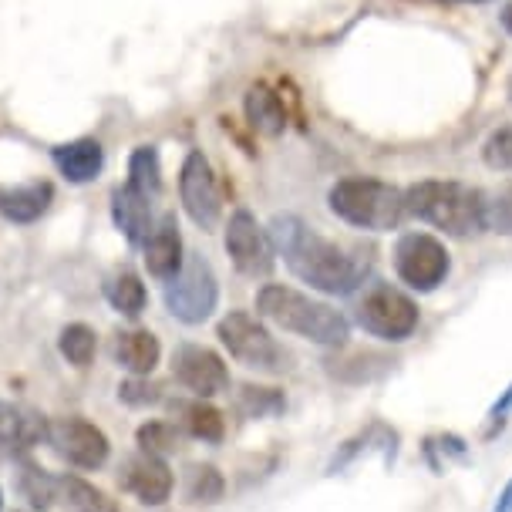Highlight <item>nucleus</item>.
Wrapping results in <instances>:
<instances>
[{
  "label": "nucleus",
  "mask_w": 512,
  "mask_h": 512,
  "mask_svg": "<svg viewBox=\"0 0 512 512\" xmlns=\"http://www.w3.org/2000/svg\"><path fill=\"white\" fill-rule=\"evenodd\" d=\"M267 236L273 250L290 267V273L297 280H304L310 290H320V294H331V297H347L364 283L368 263L358 260L354 253H347L344 246L324 240L307 223H300L297 216H277L270 223Z\"/></svg>",
  "instance_id": "obj_1"
},
{
  "label": "nucleus",
  "mask_w": 512,
  "mask_h": 512,
  "mask_svg": "<svg viewBox=\"0 0 512 512\" xmlns=\"http://www.w3.org/2000/svg\"><path fill=\"white\" fill-rule=\"evenodd\" d=\"M492 512H512V479L502 486L499 492V499H496V506H492Z\"/></svg>",
  "instance_id": "obj_35"
},
{
  "label": "nucleus",
  "mask_w": 512,
  "mask_h": 512,
  "mask_svg": "<svg viewBox=\"0 0 512 512\" xmlns=\"http://www.w3.org/2000/svg\"><path fill=\"white\" fill-rule=\"evenodd\" d=\"M58 347H61L64 358H68V364H75V368H88L91 358H95L98 337L88 324H68L58 337Z\"/></svg>",
  "instance_id": "obj_25"
},
{
  "label": "nucleus",
  "mask_w": 512,
  "mask_h": 512,
  "mask_svg": "<svg viewBox=\"0 0 512 512\" xmlns=\"http://www.w3.org/2000/svg\"><path fill=\"white\" fill-rule=\"evenodd\" d=\"M112 219L118 233L125 236L132 246H142L152 233V203L149 196H142L135 186H118L112 192Z\"/></svg>",
  "instance_id": "obj_14"
},
{
  "label": "nucleus",
  "mask_w": 512,
  "mask_h": 512,
  "mask_svg": "<svg viewBox=\"0 0 512 512\" xmlns=\"http://www.w3.org/2000/svg\"><path fill=\"white\" fill-rule=\"evenodd\" d=\"M216 337L223 341L226 351L236 361L246 364L253 371H267L277 374L287 368V351L277 344V337L267 331L260 317L246 314V310H230L223 320L216 324Z\"/></svg>",
  "instance_id": "obj_5"
},
{
  "label": "nucleus",
  "mask_w": 512,
  "mask_h": 512,
  "mask_svg": "<svg viewBox=\"0 0 512 512\" xmlns=\"http://www.w3.org/2000/svg\"><path fill=\"white\" fill-rule=\"evenodd\" d=\"M51 159H54V166H58L61 176L68 182H75V186L95 182L105 169V149H102V142H95V139L64 142L51 152Z\"/></svg>",
  "instance_id": "obj_15"
},
{
  "label": "nucleus",
  "mask_w": 512,
  "mask_h": 512,
  "mask_svg": "<svg viewBox=\"0 0 512 512\" xmlns=\"http://www.w3.org/2000/svg\"><path fill=\"white\" fill-rule=\"evenodd\" d=\"M179 196H182V209H186L199 230H216L219 216H223V196H219L213 166H209L203 152H189L186 162H182Z\"/></svg>",
  "instance_id": "obj_9"
},
{
  "label": "nucleus",
  "mask_w": 512,
  "mask_h": 512,
  "mask_svg": "<svg viewBox=\"0 0 512 512\" xmlns=\"http://www.w3.org/2000/svg\"><path fill=\"white\" fill-rule=\"evenodd\" d=\"M44 438L64 462L78 465V469H102L108 462L105 432L98 425L85 422V418H54L44 428Z\"/></svg>",
  "instance_id": "obj_10"
},
{
  "label": "nucleus",
  "mask_w": 512,
  "mask_h": 512,
  "mask_svg": "<svg viewBox=\"0 0 512 512\" xmlns=\"http://www.w3.org/2000/svg\"><path fill=\"white\" fill-rule=\"evenodd\" d=\"M256 310L283 331L320 347H341L351 334V324L341 310H334L324 300H314L310 294H300L294 287H283V283H267L256 294Z\"/></svg>",
  "instance_id": "obj_3"
},
{
  "label": "nucleus",
  "mask_w": 512,
  "mask_h": 512,
  "mask_svg": "<svg viewBox=\"0 0 512 512\" xmlns=\"http://www.w3.org/2000/svg\"><path fill=\"white\" fill-rule=\"evenodd\" d=\"M54 203L51 182H24V186L0 189V216L11 223H38Z\"/></svg>",
  "instance_id": "obj_16"
},
{
  "label": "nucleus",
  "mask_w": 512,
  "mask_h": 512,
  "mask_svg": "<svg viewBox=\"0 0 512 512\" xmlns=\"http://www.w3.org/2000/svg\"><path fill=\"white\" fill-rule=\"evenodd\" d=\"M287 408V398L277 388H260V384H246L240 391V411L246 418H273Z\"/></svg>",
  "instance_id": "obj_26"
},
{
  "label": "nucleus",
  "mask_w": 512,
  "mask_h": 512,
  "mask_svg": "<svg viewBox=\"0 0 512 512\" xmlns=\"http://www.w3.org/2000/svg\"><path fill=\"white\" fill-rule=\"evenodd\" d=\"M395 273L408 290L432 294L452 273V256L432 233H405L395 243Z\"/></svg>",
  "instance_id": "obj_7"
},
{
  "label": "nucleus",
  "mask_w": 512,
  "mask_h": 512,
  "mask_svg": "<svg viewBox=\"0 0 512 512\" xmlns=\"http://www.w3.org/2000/svg\"><path fill=\"white\" fill-rule=\"evenodd\" d=\"M509 411H512V384H509L506 391H502L496 405L489 408V432H486V438H492V435H496V432H502V425H506Z\"/></svg>",
  "instance_id": "obj_34"
},
{
  "label": "nucleus",
  "mask_w": 512,
  "mask_h": 512,
  "mask_svg": "<svg viewBox=\"0 0 512 512\" xmlns=\"http://www.w3.org/2000/svg\"><path fill=\"white\" fill-rule=\"evenodd\" d=\"M482 159L489 169L496 172H512V125H502L489 135L482 145Z\"/></svg>",
  "instance_id": "obj_29"
},
{
  "label": "nucleus",
  "mask_w": 512,
  "mask_h": 512,
  "mask_svg": "<svg viewBox=\"0 0 512 512\" xmlns=\"http://www.w3.org/2000/svg\"><path fill=\"white\" fill-rule=\"evenodd\" d=\"M327 206L347 226H358L368 233H391L405 223V192L391 182L368 179V176H347L337 179L327 192Z\"/></svg>",
  "instance_id": "obj_4"
},
{
  "label": "nucleus",
  "mask_w": 512,
  "mask_h": 512,
  "mask_svg": "<svg viewBox=\"0 0 512 512\" xmlns=\"http://www.w3.org/2000/svg\"><path fill=\"white\" fill-rule=\"evenodd\" d=\"M105 297L118 314L125 317H139L145 304H149V294H145V283L135 277V273H115L112 280L105 283Z\"/></svg>",
  "instance_id": "obj_22"
},
{
  "label": "nucleus",
  "mask_w": 512,
  "mask_h": 512,
  "mask_svg": "<svg viewBox=\"0 0 512 512\" xmlns=\"http://www.w3.org/2000/svg\"><path fill=\"white\" fill-rule=\"evenodd\" d=\"M422 452H425V462L432 465V472H438V475L448 469V462H465V459H469V448H465V442L459 435L425 438Z\"/></svg>",
  "instance_id": "obj_27"
},
{
  "label": "nucleus",
  "mask_w": 512,
  "mask_h": 512,
  "mask_svg": "<svg viewBox=\"0 0 512 512\" xmlns=\"http://www.w3.org/2000/svg\"><path fill=\"white\" fill-rule=\"evenodd\" d=\"M44 428L48 425H44L41 418L27 415V411L17 405L0 401V448H4V452H24V448H31L44 435Z\"/></svg>",
  "instance_id": "obj_20"
},
{
  "label": "nucleus",
  "mask_w": 512,
  "mask_h": 512,
  "mask_svg": "<svg viewBox=\"0 0 512 512\" xmlns=\"http://www.w3.org/2000/svg\"><path fill=\"white\" fill-rule=\"evenodd\" d=\"M139 445H142V452L159 455L162 459L166 452H176L179 435H176V428L166 425V422H149V425L139 428Z\"/></svg>",
  "instance_id": "obj_30"
},
{
  "label": "nucleus",
  "mask_w": 512,
  "mask_h": 512,
  "mask_svg": "<svg viewBox=\"0 0 512 512\" xmlns=\"http://www.w3.org/2000/svg\"><path fill=\"white\" fill-rule=\"evenodd\" d=\"M226 253H230L233 267L243 277H267L273 270V243L270 236L260 230L256 216L250 209H236L226 226Z\"/></svg>",
  "instance_id": "obj_11"
},
{
  "label": "nucleus",
  "mask_w": 512,
  "mask_h": 512,
  "mask_svg": "<svg viewBox=\"0 0 512 512\" xmlns=\"http://www.w3.org/2000/svg\"><path fill=\"white\" fill-rule=\"evenodd\" d=\"M118 398H122L125 405H135V408L155 405V401H159V388L149 381H125V384H118Z\"/></svg>",
  "instance_id": "obj_33"
},
{
  "label": "nucleus",
  "mask_w": 512,
  "mask_h": 512,
  "mask_svg": "<svg viewBox=\"0 0 512 512\" xmlns=\"http://www.w3.org/2000/svg\"><path fill=\"white\" fill-rule=\"evenodd\" d=\"M223 489H226V482H223V475H219L213 465H196L189 475V499L192 502H219L223 499Z\"/></svg>",
  "instance_id": "obj_28"
},
{
  "label": "nucleus",
  "mask_w": 512,
  "mask_h": 512,
  "mask_svg": "<svg viewBox=\"0 0 512 512\" xmlns=\"http://www.w3.org/2000/svg\"><path fill=\"white\" fill-rule=\"evenodd\" d=\"M128 489L135 492V499L145 502V506H162L172 496V472L169 465L159 459V455H139L132 465H128Z\"/></svg>",
  "instance_id": "obj_17"
},
{
  "label": "nucleus",
  "mask_w": 512,
  "mask_h": 512,
  "mask_svg": "<svg viewBox=\"0 0 512 512\" xmlns=\"http://www.w3.org/2000/svg\"><path fill=\"white\" fill-rule=\"evenodd\" d=\"M54 489H58V482L48 479L44 472L38 469H27L24 472V496L34 502V506H51V499H54Z\"/></svg>",
  "instance_id": "obj_32"
},
{
  "label": "nucleus",
  "mask_w": 512,
  "mask_h": 512,
  "mask_svg": "<svg viewBox=\"0 0 512 512\" xmlns=\"http://www.w3.org/2000/svg\"><path fill=\"white\" fill-rule=\"evenodd\" d=\"M243 112H246V122H250L253 132L267 135V139H277V135H283V128H287L283 102L267 85H253L250 91H246Z\"/></svg>",
  "instance_id": "obj_18"
},
{
  "label": "nucleus",
  "mask_w": 512,
  "mask_h": 512,
  "mask_svg": "<svg viewBox=\"0 0 512 512\" xmlns=\"http://www.w3.org/2000/svg\"><path fill=\"white\" fill-rule=\"evenodd\" d=\"M145 250V270L152 273L155 280H172L182 270L186 256H182V236H179V223L176 216L166 213L159 219V226H152L149 240L142 243Z\"/></svg>",
  "instance_id": "obj_13"
},
{
  "label": "nucleus",
  "mask_w": 512,
  "mask_h": 512,
  "mask_svg": "<svg viewBox=\"0 0 512 512\" xmlns=\"http://www.w3.org/2000/svg\"><path fill=\"white\" fill-rule=\"evenodd\" d=\"M418 317L422 314H418L415 300H411L405 290L388 287V283L368 290L361 304L354 307V320H358V327H364L371 337L388 341V344L408 341V337L418 331Z\"/></svg>",
  "instance_id": "obj_6"
},
{
  "label": "nucleus",
  "mask_w": 512,
  "mask_h": 512,
  "mask_svg": "<svg viewBox=\"0 0 512 512\" xmlns=\"http://www.w3.org/2000/svg\"><path fill=\"white\" fill-rule=\"evenodd\" d=\"M115 358L125 371L132 374H152L162 358L159 337L152 331H122L115 341Z\"/></svg>",
  "instance_id": "obj_19"
},
{
  "label": "nucleus",
  "mask_w": 512,
  "mask_h": 512,
  "mask_svg": "<svg viewBox=\"0 0 512 512\" xmlns=\"http://www.w3.org/2000/svg\"><path fill=\"white\" fill-rule=\"evenodd\" d=\"M486 226L499 236H512V182L496 196H486Z\"/></svg>",
  "instance_id": "obj_31"
},
{
  "label": "nucleus",
  "mask_w": 512,
  "mask_h": 512,
  "mask_svg": "<svg viewBox=\"0 0 512 512\" xmlns=\"http://www.w3.org/2000/svg\"><path fill=\"white\" fill-rule=\"evenodd\" d=\"M506 95H509V102H512V75H509V81H506Z\"/></svg>",
  "instance_id": "obj_37"
},
{
  "label": "nucleus",
  "mask_w": 512,
  "mask_h": 512,
  "mask_svg": "<svg viewBox=\"0 0 512 512\" xmlns=\"http://www.w3.org/2000/svg\"><path fill=\"white\" fill-rule=\"evenodd\" d=\"M176 378L196 398H216L230 388V371L223 358L199 344H182L176 351Z\"/></svg>",
  "instance_id": "obj_12"
},
{
  "label": "nucleus",
  "mask_w": 512,
  "mask_h": 512,
  "mask_svg": "<svg viewBox=\"0 0 512 512\" xmlns=\"http://www.w3.org/2000/svg\"><path fill=\"white\" fill-rule=\"evenodd\" d=\"M58 489L64 492V502H68L75 512H118L115 499H108L102 489H95L91 482L78 479V475H64V479H58Z\"/></svg>",
  "instance_id": "obj_23"
},
{
  "label": "nucleus",
  "mask_w": 512,
  "mask_h": 512,
  "mask_svg": "<svg viewBox=\"0 0 512 512\" xmlns=\"http://www.w3.org/2000/svg\"><path fill=\"white\" fill-rule=\"evenodd\" d=\"M128 186H135L149 199L162 192V162L155 145H139L132 152V159H128Z\"/></svg>",
  "instance_id": "obj_21"
},
{
  "label": "nucleus",
  "mask_w": 512,
  "mask_h": 512,
  "mask_svg": "<svg viewBox=\"0 0 512 512\" xmlns=\"http://www.w3.org/2000/svg\"><path fill=\"white\" fill-rule=\"evenodd\" d=\"M219 304V283L203 256H189L182 270L166 283V307L182 324H203Z\"/></svg>",
  "instance_id": "obj_8"
},
{
  "label": "nucleus",
  "mask_w": 512,
  "mask_h": 512,
  "mask_svg": "<svg viewBox=\"0 0 512 512\" xmlns=\"http://www.w3.org/2000/svg\"><path fill=\"white\" fill-rule=\"evenodd\" d=\"M405 209L408 216L422 219V223L435 226L445 236H469L486 233V192L472 189L465 182L452 179H425L405 189Z\"/></svg>",
  "instance_id": "obj_2"
},
{
  "label": "nucleus",
  "mask_w": 512,
  "mask_h": 512,
  "mask_svg": "<svg viewBox=\"0 0 512 512\" xmlns=\"http://www.w3.org/2000/svg\"><path fill=\"white\" fill-rule=\"evenodd\" d=\"M186 428L192 438H203V442H223L226 435V418L223 411L209 405L206 398L186 405Z\"/></svg>",
  "instance_id": "obj_24"
},
{
  "label": "nucleus",
  "mask_w": 512,
  "mask_h": 512,
  "mask_svg": "<svg viewBox=\"0 0 512 512\" xmlns=\"http://www.w3.org/2000/svg\"><path fill=\"white\" fill-rule=\"evenodd\" d=\"M502 27H506V31L512 34V4L502 7Z\"/></svg>",
  "instance_id": "obj_36"
}]
</instances>
